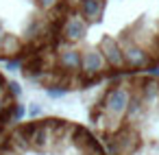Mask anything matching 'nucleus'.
<instances>
[{"instance_id":"39448f33","label":"nucleus","mask_w":159,"mask_h":155,"mask_svg":"<svg viewBox=\"0 0 159 155\" xmlns=\"http://www.w3.org/2000/svg\"><path fill=\"white\" fill-rule=\"evenodd\" d=\"M20 114H22V107H20L18 90L0 70V133L9 124H13L20 118Z\"/></svg>"},{"instance_id":"f257e3e1","label":"nucleus","mask_w":159,"mask_h":155,"mask_svg":"<svg viewBox=\"0 0 159 155\" xmlns=\"http://www.w3.org/2000/svg\"><path fill=\"white\" fill-rule=\"evenodd\" d=\"M159 68V0H70L44 50L20 63L26 81L50 92H83Z\"/></svg>"},{"instance_id":"20e7f679","label":"nucleus","mask_w":159,"mask_h":155,"mask_svg":"<svg viewBox=\"0 0 159 155\" xmlns=\"http://www.w3.org/2000/svg\"><path fill=\"white\" fill-rule=\"evenodd\" d=\"M0 155H105V151L89 127L61 116H39L16 120L0 133Z\"/></svg>"},{"instance_id":"f03ea898","label":"nucleus","mask_w":159,"mask_h":155,"mask_svg":"<svg viewBox=\"0 0 159 155\" xmlns=\"http://www.w3.org/2000/svg\"><path fill=\"white\" fill-rule=\"evenodd\" d=\"M87 122L105 155H159V74L135 72L100 83Z\"/></svg>"},{"instance_id":"7ed1b4c3","label":"nucleus","mask_w":159,"mask_h":155,"mask_svg":"<svg viewBox=\"0 0 159 155\" xmlns=\"http://www.w3.org/2000/svg\"><path fill=\"white\" fill-rule=\"evenodd\" d=\"M70 0H0V61L22 63L44 50Z\"/></svg>"}]
</instances>
